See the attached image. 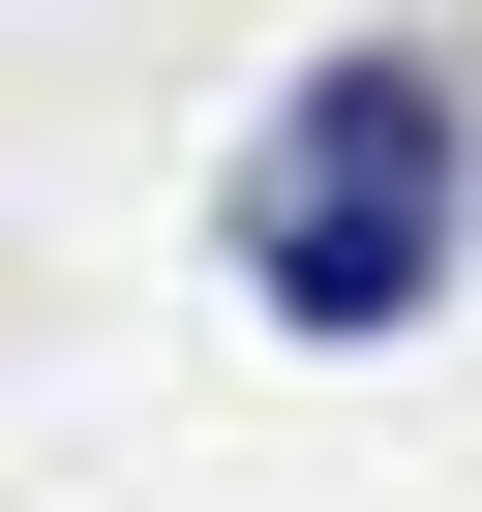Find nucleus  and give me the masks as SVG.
I'll use <instances>...</instances> for the list:
<instances>
[{
    "label": "nucleus",
    "instance_id": "f257e3e1",
    "mask_svg": "<svg viewBox=\"0 0 482 512\" xmlns=\"http://www.w3.org/2000/svg\"><path fill=\"white\" fill-rule=\"evenodd\" d=\"M241 241H272L302 332H392L422 241H452V61H332V91L272 121V181H241Z\"/></svg>",
    "mask_w": 482,
    "mask_h": 512
}]
</instances>
